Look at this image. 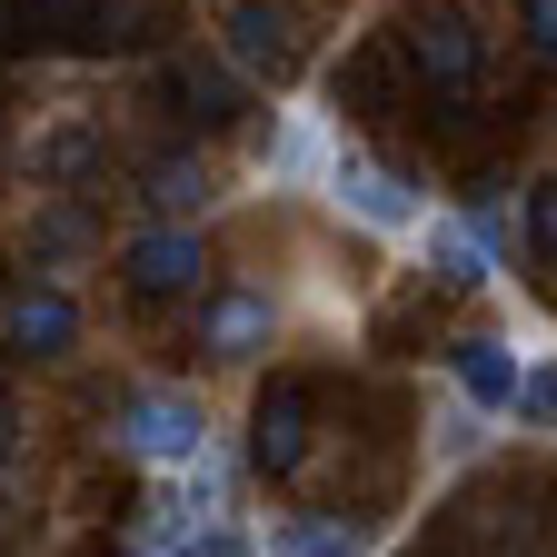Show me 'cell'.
Masks as SVG:
<instances>
[{
    "label": "cell",
    "instance_id": "8992f818",
    "mask_svg": "<svg viewBox=\"0 0 557 557\" xmlns=\"http://www.w3.org/2000/svg\"><path fill=\"white\" fill-rule=\"evenodd\" d=\"M329 199L348 209L359 230H379V239H398V230H418V199H408V180L398 170H379V160H329Z\"/></svg>",
    "mask_w": 557,
    "mask_h": 557
},
{
    "label": "cell",
    "instance_id": "8fae6325",
    "mask_svg": "<svg viewBox=\"0 0 557 557\" xmlns=\"http://www.w3.org/2000/svg\"><path fill=\"white\" fill-rule=\"evenodd\" d=\"M448 369H458V398H468L478 418H487V408H518V388H528V369L508 359V338H458Z\"/></svg>",
    "mask_w": 557,
    "mask_h": 557
},
{
    "label": "cell",
    "instance_id": "5b68a950",
    "mask_svg": "<svg viewBox=\"0 0 557 557\" xmlns=\"http://www.w3.org/2000/svg\"><path fill=\"white\" fill-rule=\"evenodd\" d=\"M220 30H230V70H249V81H289L299 70V21L278 0H230Z\"/></svg>",
    "mask_w": 557,
    "mask_h": 557
},
{
    "label": "cell",
    "instance_id": "2e32d148",
    "mask_svg": "<svg viewBox=\"0 0 557 557\" xmlns=\"http://www.w3.org/2000/svg\"><path fill=\"white\" fill-rule=\"evenodd\" d=\"M90 160H100V139H90V129H50L40 150H30V170H50V180H81Z\"/></svg>",
    "mask_w": 557,
    "mask_h": 557
},
{
    "label": "cell",
    "instance_id": "e0dca14e",
    "mask_svg": "<svg viewBox=\"0 0 557 557\" xmlns=\"http://www.w3.org/2000/svg\"><path fill=\"white\" fill-rule=\"evenodd\" d=\"M528 249H537V259H557V180H537V189H528Z\"/></svg>",
    "mask_w": 557,
    "mask_h": 557
},
{
    "label": "cell",
    "instance_id": "9a60e30c",
    "mask_svg": "<svg viewBox=\"0 0 557 557\" xmlns=\"http://www.w3.org/2000/svg\"><path fill=\"white\" fill-rule=\"evenodd\" d=\"M150 557H259V547H249L239 528H170Z\"/></svg>",
    "mask_w": 557,
    "mask_h": 557
},
{
    "label": "cell",
    "instance_id": "ac0fdd59",
    "mask_svg": "<svg viewBox=\"0 0 557 557\" xmlns=\"http://www.w3.org/2000/svg\"><path fill=\"white\" fill-rule=\"evenodd\" d=\"M518 408H528V418H547V429H557V359H547V369H528V388H518Z\"/></svg>",
    "mask_w": 557,
    "mask_h": 557
},
{
    "label": "cell",
    "instance_id": "44dd1931",
    "mask_svg": "<svg viewBox=\"0 0 557 557\" xmlns=\"http://www.w3.org/2000/svg\"><path fill=\"white\" fill-rule=\"evenodd\" d=\"M11 11H30V30H40V21H60V11H70V0H11Z\"/></svg>",
    "mask_w": 557,
    "mask_h": 557
},
{
    "label": "cell",
    "instance_id": "d6986e66",
    "mask_svg": "<svg viewBox=\"0 0 557 557\" xmlns=\"http://www.w3.org/2000/svg\"><path fill=\"white\" fill-rule=\"evenodd\" d=\"M518 21H528V40L557 60V0H518Z\"/></svg>",
    "mask_w": 557,
    "mask_h": 557
},
{
    "label": "cell",
    "instance_id": "7402d4cb",
    "mask_svg": "<svg viewBox=\"0 0 557 557\" xmlns=\"http://www.w3.org/2000/svg\"><path fill=\"white\" fill-rule=\"evenodd\" d=\"M0 60H11V0H0Z\"/></svg>",
    "mask_w": 557,
    "mask_h": 557
},
{
    "label": "cell",
    "instance_id": "4fadbf2b",
    "mask_svg": "<svg viewBox=\"0 0 557 557\" xmlns=\"http://www.w3.org/2000/svg\"><path fill=\"white\" fill-rule=\"evenodd\" d=\"M269 557H359V528L348 518H289V528H269Z\"/></svg>",
    "mask_w": 557,
    "mask_h": 557
},
{
    "label": "cell",
    "instance_id": "3957f363",
    "mask_svg": "<svg viewBox=\"0 0 557 557\" xmlns=\"http://www.w3.org/2000/svg\"><path fill=\"white\" fill-rule=\"evenodd\" d=\"M249 468L289 487L309 468V379H269L249 398Z\"/></svg>",
    "mask_w": 557,
    "mask_h": 557
},
{
    "label": "cell",
    "instance_id": "7a4b0ae2",
    "mask_svg": "<svg viewBox=\"0 0 557 557\" xmlns=\"http://www.w3.org/2000/svg\"><path fill=\"white\" fill-rule=\"evenodd\" d=\"M120 448H129V458H150V468H199L209 418H199L189 388H139V398L120 408Z\"/></svg>",
    "mask_w": 557,
    "mask_h": 557
},
{
    "label": "cell",
    "instance_id": "5bb4252c",
    "mask_svg": "<svg viewBox=\"0 0 557 557\" xmlns=\"http://www.w3.org/2000/svg\"><path fill=\"white\" fill-rule=\"evenodd\" d=\"M319 160V129L309 120H289V129H259V170H278V180H299Z\"/></svg>",
    "mask_w": 557,
    "mask_h": 557
},
{
    "label": "cell",
    "instance_id": "9c48e42d",
    "mask_svg": "<svg viewBox=\"0 0 557 557\" xmlns=\"http://www.w3.org/2000/svg\"><path fill=\"white\" fill-rule=\"evenodd\" d=\"M139 199H150L170 230H199V209L220 199V180H209V160H199V150H160L150 170H139Z\"/></svg>",
    "mask_w": 557,
    "mask_h": 557
},
{
    "label": "cell",
    "instance_id": "6da1fadb",
    "mask_svg": "<svg viewBox=\"0 0 557 557\" xmlns=\"http://www.w3.org/2000/svg\"><path fill=\"white\" fill-rule=\"evenodd\" d=\"M120 289L139 299V309H180V299H199L209 289V239L199 230H139L129 249H120Z\"/></svg>",
    "mask_w": 557,
    "mask_h": 557
},
{
    "label": "cell",
    "instance_id": "7c38bea8",
    "mask_svg": "<svg viewBox=\"0 0 557 557\" xmlns=\"http://www.w3.org/2000/svg\"><path fill=\"white\" fill-rule=\"evenodd\" d=\"M429 278L438 289H487V239L458 220H429Z\"/></svg>",
    "mask_w": 557,
    "mask_h": 557
},
{
    "label": "cell",
    "instance_id": "277c9868",
    "mask_svg": "<svg viewBox=\"0 0 557 557\" xmlns=\"http://www.w3.org/2000/svg\"><path fill=\"white\" fill-rule=\"evenodd\" d=\"M0 348H11V359H70V348H81V299L30 278V289L0 309Z\"/></svg>",
    "mask_w": 557,
    "mask_h": 557
},
{
    "label": "cell",
    "instance_id": "30bf717a",
    "mask_svg": "<svg viewBox=\"0 0 557 557\" xmlns=\"http://www.w3.org/2000/svg\"><path fill=\"white\" fill-rule=\"evenodd\" d=\"M269 348V289H220L199 309V359H259Z\"/></svg>",
    "mask_w": 557,
    "mask_h": 557
},
{
    "label": "cell",
    "instance_id": "ffe728a7",
    "mask_svg": "<svg viewBox=\"0 0 557 557\" xmlns=\"http://www.w3.org/2000/svg\"><path fill=\"white\" fill-rule=\"evenodd\" d=\"M21 448V398H11V379H0V458Z\"/></svg>",
    "mask_w": 557,
    "mask_h": 557
},
{
    "label": "cell",
    "instance_id": "ba28073f",
    "mask_svg": "<svg viewBox=\"0 0 557 557\" xmlns=\"http://www.w3.org/2000/svg\"><path fill=\"white\" fill-rule=\"evenodd\" d=\"M160 100H170L180 129H230L239 120V81H230L220 60H170L160 70Z\"/></svg>",
    "mask_w": 557,
    "mask_h": 557
},
{
    "label": "cell",
    "instance_id": "52a82bcc",
    "mask_svg": "<svg viewBox=\"0 0 557 557\" xmlns=\"http://www.w3.org/2000/svg\"><path fill=\"white\" fill-rule=\"evenodd\" d=\"M408 70H418L429 90H468V81H478V30H468V11L408 21Z\"/></svg>",
    "mask_w": 557,
    "mask_h": 557
}]
</instances>
